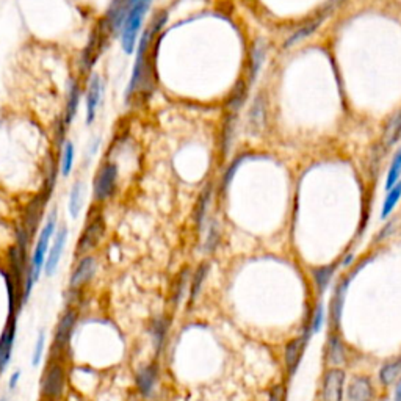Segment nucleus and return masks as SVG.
Here are the masks:
<instances>
[{"label": "nucleus", "instance_id": "obj_1", "mask_svg": "<svg viewBox=\"0 0 401 401\" xmlns=\"http://www.w3.org/2000/svg\"><path fill=\"white\" fill-rule=\"evenodd\" d=\"M167 22V13L162 11L160 15L156 16V19L152 21L149 27L144 28L143 35L140 37L138 49H137V60H135V66L131 75V82L127 86V97H132L141 86H144V80L147 75V66H149V50H151V41L154 39L158 30H162V27Z\"/></svg>", "mask_w": 401, "mask_h": 401}, {"label": "nucleus", "instance_id": "obj_2", "mask_svg": "<svg viewBox=\"0 0 401 401\" xmlns=\"http://www.w3.org/2000/svg\"><path fill=\"white\" fill-rule=\"evenodd\" d=\"M68 373L64 362L57 356L49 359L39 380V397L43 401H62L66 391Z\"/></svg>", "mask_w": 401, "mask_h": 401}, {"label": "nucleus", "instance_id": "obj_3", "mask_svg": "<svg viewBox=\"0 0 401 401\" xmlns=\"http://www.w3.org/2000/svg\"><path fill=\"white\" fill-rule=\"evenodd\" d=\"M152 0H137V2H129V13L121 30V47L126 54H132L140 38L141 26L147 11L151 8Z\"/></svg>", "mask_w": 401, "mask_h": 401}, {"label": "nucleus", "instance_id": "obj_4", "mask_svg": "<svg viewBox=\"0 0 401 401\" xmlns=\"http://www.w3.org/2000/svg\"><path fill=\"white\" fill-rule=\"evenodd\" d=\"M55 232H57V210L52 212L49 218H47L44 227L41 229V232L38 235L37 245H35L33 254L30 259V268L35 276V281H38L41 273H43L46 259L50 250V240L54 237Z\"/></svg>", "mask_w": 401, "mask_h": 401}, {"label": "nucleus", "instance_id": "obj_5", "mask_svg": "<svg viewBox=\"0 0 401 401\" xmlns=\"http://www.w3.org/2000/svg\"><path fill=\"white\" fill-rule=\"evenodd\" d=\"M104 232H105V221L102 215L94 214L88 218L84 232L80 234L77 245H75V256L79 257L88 256V252L93 251L94 248L100 243V240L104 237Z\"/></svg>", "mask_w": 401, "mask_h": 401}, {"label": "nucleus", "instance_id": "obj_6", "mask_svg": "<svg viewBox=\"0 0 401 401\" xmlns=\"http://www.w3.org/2000/svg\"><path fill=\"white\" fill-rule=\"evenodd\" d=\"M118 187V167L111 162H105L102 167L97 169L96 178L93 180V198L97 203L113 196Z\"/></svg>", "mask_w": 401, "mask_h": 401}, {"label": "nucleus", "instance_id": "obj_7", "mask_svg": "<svg viewBox=\"0 0 401 401\" xmlns=\"http://www.w3.org/2000/svg\"><path fill=\"white\" fill-rule=\"evenodd\" d=\"M75 323H77V312L74 309H69L60 317L57 323V328L54 331V342H52V351L54 355L60 356L62 353L68 350L71 344V337H73Z\"/></svg>", "mask_w": 401, "mask_h": 401}, {"label": "nucleus", "instance_id": "obj_8", "mask_svg": "<svg viewBox=\"0 0 401 401\" xmlns=\"http://www.w3.org/2000/svg\"><path fill=\"white\" fill-rule=\"evenodd\" d=\"M97 270V261L93 256H84L79 259L77 265L73 270L69 279V288L73 292L82 290L86 284H90L91 279L94 278Z\"/></svg>", "mask_w": 401, "mask_h": 401}, {"label": "nucleus", "instance_id": "obj_9", "mask_svg": "<svg viewBox=\"0 0 401 401\" xmlns=\"http://www.w3.org/2000/svg\"><path fill=\"white\" fill-rule=\"evenodd\" d=\"M129 13V0H113L105 15L102 30L107 35L121 33Z\"/></svg>", "mask_w": 401, "mask_h": 401}, {"label": "nucleus", "instance_id": "obj_10", "mask_svg": "<svg viewBox=\"0 0 401 401\" xmlns=\"http://www.w3.org/2000/svg\"><path fill=\"white\" fill-rule=\"evenodd\" d=\"M345 391V373L340 369L326 371L321 386L323 401H342Z\"/></svg>", "mask_w": 401, "mask_h": 401}, {"label": "nucleus", "instance_id": "obj_11", "mask_svg": "<svg viewBox=\"0 0 401 401\" xmlns=\"http://www.w3.org/2000/svg\"><path fill=\"white\" fill-rule=\"evenodd\" d=\"M16 321L17 317H8L7 326L3 328L2 335H0V376L8 367L11 355H13V346L16 340Z\"/></svg>", "mask_w": 401, "mask_h": 401}, {"label": "nucleus", "instance_id": "obj_12", "mask_svg": "<svg viewBox=\"0 0 401 401\" xmlns=\"http://www.w3.org/2000/svg\"><path fill=\"white\" fill-rule=\"evenodd\" d=\"M66 239H68V231H66V227L63 226L55 232L54 245L50 246L49 254H47L46 263H44L46 276H52L57 271L58 263H60V261H62L64 245H66Z\"/></svg>", "mask_w": 401, "mask_h": 401}, {"label": "nucleus", "instance_id": "obj_13", "mask_svg": "<svg viewBox=\"0 0 401 401\" xmlns=\"http://www.w3.org/2000/svg\"><path fill=\"white\" fill-rule=\"evenodd\" d=\"M158 381V364L152 362L147 364L146 367L141 369L137 373V389L143 398H149L154 393L156 384Z\"/></svg>", "mask_w": 401, "mask_h": 401}, {"label": "nucleus", "instance_id": "obj_14", "mask_svg": "<svg viewBox=\"0 0 401 401\" xmlns=\"http://www.w3.org/2000/svg\"><path fill=\"white\" fill-rule=\"evenodd\" d=\"M331 13V10L328 8V5L324 7L320 13H318L315 17H312L310 21H308L304 24V26H301L298 30H295L292 35H290V38H287L286 41V47H293V46H297L298 43H301V41L306 39L308 37H310L312 33H315L317 32V28L321 26V22L326 19V16Z\"/></svg>", "mask_w": 401, "mask_h": 401}, {"label": "nucleus", "instance_id": "obj_15", "mask_svg": "<svg viewBox=\"0 0 401 401\" xmlns=\"http://www.w3.org/2000/svg\"><path fill=\"white\" fill-rule=\"evenodd\" d=\"M100 99H102V79L94 74L86 90V122L91 124L96 118Z\"/></svg>", "mask_w": 401, "mask_h": 401}, {"label": "nucleus", "instance_id": "obj_16", "mask_svg": "<svg viewBox=\"0 0 401 401\" xmlns=\"http://www.w3.org/2000/svg\"><path fill=\"white\" fill-rule=\"evenodd\" d=\"M304 348H306V337H297L287 344L284 361L288 376H293L297 373L301 359H303L304 355Z\"/></svg>", "mask_w": 401, "mask_h": 401}, {"label": "nucleus", "instance_id": "obj_17", "mask_svg": "<svg viewBox=\"0 0 401 401\" xmlns=\"http://www.w3.org/2000/svg\"><path fill=\"white\" fill-rule=\"evenodd\" d=\"M351 278H353L351 274L348 276V278H345L344 281L340 282L334 292V297L331 301V308H329V315H331V323H333L334 329H339V326H340V318H342V312H344L345 297H346L348 286H350Z\"/></svg>", "mask_w": 401, "mask_h": 401}, {"label": "nucleus", "instance_id": "obj_18", "mask_svg": "<svg viewBox=\"0 0 401 401\" xmlns=\"http://www.w3.org/2000/svg\"><path fill=\"white\" fill-rule=\"evenodd\" d=\"M373 398V387L369 378L359 376L351 381L348 387V401H371Z\"/></svg>", "mask_w": 401, "mask_h": 401}, {"label": "nucleus", "instance_id": "obj_19", "mask_svg": "<svg viewBox=\"0 0 401 401\" xmlns=\"http://www.w3.org/2000/svg\"><path fill=\"white\" fill-rule=\"evenodd\" d=\"M265 58H267V46L262 39L256 41V44L252 46L251 50V58H250V84H254V80L257 79L259 73L265 63Z\"/></svg>", "mask_w": 401, "mask_h": 401}, {"label": "nucleus", "instance_id": "obj_20", "mask_svg": "<svg viewBox=\"0 0 401 401\" xmlns=\"http://www.w3.org/2000/svg\"><path fill=\"white\" fill-rule=\"evenodd\" d=\"M207 274H209V263H200L199 267L194 270V273L192 274L190 288H188V306H190V308L194 303H196Z\"/></svg>", "mask_w": 401, "mask_h": 401}, {"label": "nucleus", "instance_id": "obj_21", "mask_svg": "<svg viewBox=\"0 0 401 401\" xmlns=\"http://www.w3.org/2000/svg\"><path fill=\"white\" fill-rule=\"evenodd\" d=\"M82 207H84V184L82 182H75L69 192V200H68V212L69 215L77 220Z\"/></svg>", "mask_w": 401, "mask_h": 401}, {"label": "nucleus", "instance_id": "obj_22", "mask_svg": "<svg viewBox=\"0 0 401 401\" xmlns=\"http://www.w3.org/2000/svg\"><path fill=\"white\" fill-rule=\"evenodd\" d=\"M168 333V320L165 317H158L151 324V334L152 340H154V348H156V355H160L165 345V339H167Z\"/></svg>", "mask_w": 401, "mask_h": 401}, {"label": "nucleus", "instance_id": "obj_23", "mask_svg": "<svg viewBox=\"0 0 401 401\" xmlns=\"http://www.w3.org/2000/svg\"><path fill=\"white\" fill-rule=\"evenodd\" d=\"M326 355H328V361L331 365H340L344 362L345 359V351H344V344H342V339L337 334H331L329 335L328 340V346H326Z\"/></svg>", "mask_w": 401, "mask_h": 401}, {"label": "nucleus", "instance_id": "obj_24", "mask_svg": "<svg viewBox=\"0 0 401 401\" xmlns=\"http://www.w3.org/2000/svg\"><path fill=\"white\" fill-rule=\"evenodd\" d=\"M401 376V356H398L393 361L382 365L380 371V380L384 386H391L395 381H398Z\"/></svg>", "mask_w": 401, "mask_h": 401}, {"label": "nucleus", "instance_id": "obj_25", "mask_svg": "<svg viewBox=\"0 0 401 401\" xmlns=\"http://www.w3.org/2000/svg\"><path fill=\"white\" fill-rule=\"evenodd\" d=\"M400 179H401V147L397 152H395L391 167H389L387 176H386V182H384L386 193L391 190V188H393L395 185H397L398 182H400Z\"/></svg>", "mask_w": 401, "mask_h": 401}, {"label": "nucleus", "instance_id": "obj_26", "mask_svg": "<svg viewBox=\"0 0 401 401\" xmlns=\"http://www.w3.org/2000/svg\"><path fill=\"white\" fill-rule=\"evenodd\" d=\"M335 267L337 265L333 263V265H326V267H318L312 270V274H314V279H315V284L318 287V292L323 293L326 290L329 282H331L333 276L335 273Z\"/></svg>", "mask_w": 401, "mask_h": 401}, {"label": "nucleus", "instance_id": "obj_27", "mask_svg": "<svg viewBox=\"0 0 401 401\" xmlns=\"http://www.w3.org/2000/svg\"><path fill=\"white\" fill-rule=\"evenodd\" d=\"M400 199H401V180L393 188H391V190H389L386 194L384 203H382V207H381L382 220H387V218L392 215L395 205L398 204Z\"/></svg>", "mask_w": 401, "mask_h": 401}, {"label": "nucleus", "instance_id": "obj_28", "mask_svg": "<svg viewBox=\"0 0 401 401\" xmlns=\"http://www.w3.org/2000/svg\"><path fill=\"white\" fill-rule=\"evenodd\" d=\"M190 282V270L185 268L182 273L179 274V278L174 282V290H173V304L178 306L182 299L185 297V292L190 288L188 286Z\"/></svg>", "mask_w": 401, "mask_h": 401}, {"label": "nucleus", "instance_id": "obj_29", "mask_svg": "<svg viewBox=\"0 0 401 401\" xmlns=\"http://www.w3.org/2000/svg\"><path fill=\"white\" fill-rule=\"evenodd\" d=\"M79 100H80V88L77 84H73L69 88V96H68V104H66V124H71L74 120L75 113H77L79 109Z\"/></svg>", "mask_w": 401, "mask_h": 401}, {"label": "nucleus", "instance_id": "obj_30", "mask_svg": "<svg viewBox=\"0 0 401 401\" xmlns=\"http://www.w3.org/2000/svg\"><path fill=\"white\" fill-rule=\"evenodd\" d=\"M209 199H210V188H205V190L203 192V194H200V198L198 200V205H196V223H198L199 229L203 227L205 215H207Z\"/></svg>", "mask_w": 401, "mask_h": 401}, {"label": "nucleus", "instance_id": "obj_31", "mask_svg": "<svg viewBox=\"0 0 401 401\" xmlns=\"http://www.w3.org/2000/svg\"><path fill=\"white\" fill-rule=\"evenodd\" d=\"M246 158H248V154H243V156H240L239 158H235V160L231 163V167L227 168L226 171V174H224V178H223V190L226 192L229 185L232 184V180L235 178V174H237V171L239 168L243 165V162H246Z\"/></svg>", "mask_w": 401, "mask_h": 401}, {"label": "nucleus", "instance_id": "obj_32", "mask_svg": "<svg viewBox=\"0 0 401 401\" xmlns=\"http://www.w3.org/2000/svg\"><path fill=\"white\" fill-rule=\"evenodd\" d=\"M74 156H75L74 144L71 143V141H68L66 146H64V149H63V158H62V173H63V176H68L71 171H73Z\"/></svg>", "mask_w": 401, "mask_h": 401}, {"label": "nucleus", "instance_id": "obj_33", "mask_svg": "<svg viewBox=\"0 0 401 401\" xmlns=\"http://www.w3.org/2000/svg\"><path fill=\"white\" fill-rule=\"evenodd\" d=\"M44 346H46V334H44V331H39L37 344H35L33 355H32V364L35 365V367H38V365L41 364V361H43Z\"/></svg>", "mask_w": 401, "mask_h": 401}, {"label": "nucleus", "instance_id": "obj_34", "mask_svg": "<svg viewBox=\"0 0 401 401\" xmlns=\"http://www.w3.org/2000/svg\"><path fill=\"white\" fill-rule=\"evenodd\" d=\"M218 243H220V231H218L216 224H212L207 234V240H205V251L214 252Z\"/></svg>", "mask_w": 401, "mask_h": 401}, {"label": "nucleus", "instance_id": "obj_35", "mask_svg": "<svg viewBox=\"0 0 401 401\" xmlns=\"http://www.w3.org/2000/svg\"><path fill=\"white\" fill-rule=\"evenodd\" d=\"M323 318H324V312H323V306L318 304L317 309L312 314V323H310V331L312 333H318L323 326Z\"/></svg>", "mask_w": 401, "mask_h": 401}, {"label": "nucleus", "instance_id": "obj_36", "mask_svg": "<svg viewBox=\"0 0 401 401\" xmlns=\"http://www.w3.org/2000/svg\"><path fill=\"white\" fill-rule=\"evenodd\" d=\"M262 121H263V105L261 102V99H256L254 107H252V113H251V122L261 124Z\"/></svg>", "mask_w": 401, "mask_h": 401}, {"label": "nucleus", "instance_id": "obj_37", "mask_svg": "<svg viewBox=\"0 0 401 401\" xmlns=\"http://www.w3.org/2000/svg\"><path fill=\"white\" fill-rule=\"evenodd\" d=\"M286 389L282 384H278L274 387H271L270 395H268V401H286Z\"/></svg>", "mask_w": 401, "mask_h": 401}, {"label": "nucleus", "instance_id": "obj_38", "mask_svg": "<svg viewBox=\"0 0 401 401\" xmlns=\"http://www.w3.org/2000/svg\"><path fill=\"white\" fill-rule=\"evenodd\" d=\"M19 381H21V370H16V371H13V375L10 376V381H8L10 391H15L16 386L19 384Z\"/></svg>", "mask_w": 401, "mask_h": 401}, {"label": "nucleus", "instance_id": "obj_39", "mask_svg": "<svg viewBox=\"0 0 401 401\" xmlns=\"http://www.w3.org/2000/svg\"><path fill=\"white\" fill-rule=\"evenodd\" d=\"M395 401H401V380L398 381L397 389H395Z\"/></svg>", "mask_w": 401, "mask_h": 401}]
</instances>
